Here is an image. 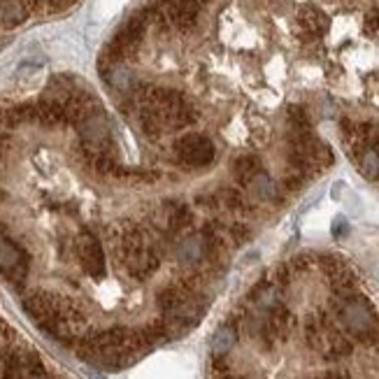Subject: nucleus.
Masks as SVG:
<instances>
[{"label":"nucleus","mask_w":379,"mask_h":379,"mask_svg":"<svg viewBox=\"0 0 379 379\" xmlns=\"http://www.w3.org/2000/svg\"><path fill=\"white\" fill-rule=\"evenodd\" d=\"M198 3H201V5H203V3H210V0H198Z\"/></svg>","instance_id":"obj_25"},{"label":"nucleus","mask_w":379,"mask_h":379,"mask_svg":"<svg viewBox=\"0 0 379 379\" xmlns=\"http://www.w3.org/2000/svg\"><path fill=\"white\" fill-rule=\"evenodd\" d=\"M329 16L316 5H305L296 16V36L303 42H319L329 33Z\"/></svg>","instance_id":"obj_10"},{"label":"nucleus","mask_w":379,"mask_h":379,"mask_svg":"<svg viewBox=\"0 0 379 379\" xmlns=\"http://www.w3.org/2000/svg\"><path fill=\"white\" fill-rule=\"evenodd\" d=\"M177 258L184 265H196L198 261H201V258H205V247H203L201 235H186V237L179 240Z\"/></svg>","instance_id":"obj_13"},{"label":"nucleus","mask_w":379,"mask_h":379,"mask_svg":"<svg viewBox=\"0 0 379 379\" xmlns=\"http://www.w3.org/2000/svg\"><path fill=\"white\" fill-rule=\"evenodd\" d=\"M287 117H289V131H312V128H309V117H307L305 107L291 105Z\"/></svg>","instance_id":"obj_19"},{"label":"nucleus","mask_w":379,"mask_h":379,"mask_svg":"<svg viewBox=\"0 0 379 379\" xmlns=\"http://www.w3.org/2000/svg\"><path fill=\"white\" fill-rule=\"evenodd\" d=\"M354 163L358 166L361 175L368 177V179H375V182H379V154L373 151V149H363L358 154V156L354 159Z\"/></svg>","instance_id":"obj_17"},{"label":"nucleus","mask_w":379,"mask_h":379,"mask_svg":"<svg viewBox=\"0 0 379 379\" xmlns=\"http://www.w3.org/2000/svg\"><path fill=\"white\" fill-rule=\"evenodd\" d=\"M338 300V319L344 331L365 347H379V314L375 312L373 303L361 294Z\"/></svg>","instance_id":"obj_3"},{"label":"nucleus","mask_w":379,"mask_h":379,"mask_svg":"<svg viewBox=\"0 0 379 379\" xmlns=\"http://www.w3.org/2000/svg\"><path fill=\"white\" fill-rule=\"evenodd\" d=\"M137 110H140V126L149 137L168 135L179 128H186L196 122V110L184 98V93L175 89H156L144 86L135 93Z\"/></svg>","instance_id":"obj_1"},{"label":"nucleus","mask_w":379,"mask_h":379,"mask_svg":"<svg viewBox=\"0 0 379 379\" xmlns=\"http://www.w3.org/2000/svg\"><path fill=\"white\" fill-rule=\"evenodd\" d=\"M282 184H284V188H287V191H300V188H303V184H305V175H303V172L294 170L291 175H287V177L282 179Z\"/></svg>","instance_id":"obj_21"},{"label":"nucleus","mask_w":379,"mask_h":379,"mask_svg":"<svg viewBox=\"0 0 379 379\" xmlns=\"http://www.w3.org/2000/svg\"><path fill=\"white\" fill-rule=\"evenodd\" d=\"M119 258L128 274L135 279H144L156 272L161 265V254L151 237L140 228H128L119 242Z\"/></svg>","instance_id":"obj_4"},{"label":"nucleus","mask_w":379,"mask_h":379,"mask_svg":"<svg viewBox=\"0 0 379 379\" xmlns=\"http://www.w3.org/2000/svg\"><path fill=\"white\" fill-rule=\"evenodd\" d=\"M45 365L36 351H10L5 358L3 379H45Z\"/></svg>","instance_id":"obj_9"},{"label":"nucleus","mask_w":379,"mask_h":379,"mask_svg":"<svg viewBox=\"0 0 379 379\" xmlns=\"http://www.w3.org/2000/svg\"><path fill=\"white\" fill-rule=\"evenodd\" d=\"M31 272V256L0 223V274L14 289H21Z\"/></svg>","instance_id":"obj_6"},{"label":"nucleus","mask_w":379,"mask_h":379,"mask_svg":"<svg viewBox=\"0 0 379 379\" xmlns=\"http://www.w3.org/2000/svg\"><path fill=\"white\" fill-rule=\"evenodd\" d=\"M365 31L370 36H379V5L365 14Z\"/></svg>","instance_id":"obj_22"},{"label":"nucleus","mask_w":379,"mask_h":379,"mask_svg":"<svg viewBox=\"0 0 379 379\" xmlns=\"http://www.w3.org/2000/svg\"><path fill=\"white\" fill-rule=\"evenodd\" d=\"M147 28H149V23L142 10L135 12L133 16H128L126 23L114 33V38L110 40L100 63H119V61H124L126 56L135 54L137 47L142 45L144 36H147Z\"/></svg>","instance_id":"obj_5"},{"label":"nucleus","mask_w":379,"mask_h":379,"mask_svg":"<svg viewBox=\"0 0 379 379\" xmlns=\"http://www.w3.org/2000/svg\"><path fill=\"white\" fill-rule=\"evenodd\" d=\"M235 340H237V331L235 326H221V329L214 333V340H212V349H214V356H226L228 351L235 347Z\"/></svg>","instance_id":"obj_16"},{"label":"nucleus","mask_w":379,"mask_h":379,"mask_svg":"<svg viewBox=\"0 0 379 379\" xmlns=\"http://www.w3.org/2000/svg\"><path fill=\"white\" fill-rule=\"evenodd\" d=\"M331 279V289H333V294L338 296V298H344V296H351V294H356V287H358V279H356V274L351 272L347 265H344L342 270H338L333 274Z\"/></svg>","instance_id":"obj_15"},{"label":"nucleus","mask_w":379,"mask_h":379,"mask_svg":"<svg viewBox=\"0 0 379 379\" xmlns=\"http://www.w3.org/2000/svg\"><path fill=\"white\" fill-rule=\"evenodd\" d=\"M177 161L182 168L203 170L210 168L214 161V144L208 135L188 133L177 142Z\"/></svg>","instance_id":"obj_7"},{"label":"nucleus","mask_w":379,"mask_h":379,"mask_svg":"<svg viewBox=\"0 0 379 379\" xmlns=\"http://www.w3.org/2000/svg\"><path fill=\"white\" fill-rule=\"evenodd\" d=\"M349 233V223H347V219L344 217H338L333 221V237H338V240H342L344 235Z\"/></svg>","instance_id":"obj_23"},{"label":"nucleus","mask_w":379,"mask_h":379,"mask_svg":"<svg viewBox=\"0 0 379 379\" xmlns=\"http://www.w3.org/2000/svg\"><path fill=\"white\" fill-rule=\"evenodd\" d=\"M163 219H166V228L170 233H182L184 228L191 226L193 214H191V210H188L184 203L170 201V203L163 205Z\"/></svg>","instance_id":"obj_11"},{"label":"nucleus","mask_w":379,"mask_h":379,"mask_svg":"<svg viewBox=\"0 0 379 379\" xmlns=\"http://www.w3.org/2000/svg\"><path fill=\"white\" fill-rule=\"evenodd\" d=\"M214 196H217V201H219L221 208H226L228 212H235V214L247 212V201L242 198V193L235 191V188H230V186L219 188V191L214 193Z\"/></svg>","instance_id":"obj_18"},{"label":"nucleus","mask_w":379,"mask_h":379,"mask_svg":"<svg viewBox=\"0 0 379 379\" xmlns=\"http://www.w3.org/2000/svg\"><path fill=\"white\" fill-rule=\"evenodd\" d=\"M319 379H349V375L344 370H326Z\"/></svg>","instance_id":"obj_24"},{"label":"nucleus","mask_w":379,"mask_h":379,"mask_svg":"<svg viewBox=\"0 0 379 379\" xmlns=\"http://www.w3.org/2000/svg\"><path fill=\"white\" fill-rule=\"evenodd\" d=\"M230 172L240 184L247 186L256 175H261L263 172V163L258 156H254V154H242V156H237L235 161H233Z\"/></svg>","instance_id":"obj_12"},{"label":"nucleus","mask_w":379,"mask_h":379,"mask_svg":"<svg viewBox=\"0 0 379 379\" xmlns=\"http://www.w3.org/2000/svg\"><path fill=\"white\" fill-rule=\"evenodd\" d=\"M247 191L252 198H256V201L268 203V201H274V198H277V184H274L265 172H261V175H256L252 182L247 184Z\"/></svg>","instance_id":"obj_14"},{"label":"nucleus","mask_w":379,"mask_h":379,"mask_svg":"<svg viewBox=\"0 0 379 379\" xmlns=\"http://www.w3.org/2000/svg\"><path fill=\"white\" fill-rule=\"evenodd\" d=\"M319 265H321V270L326 272V277H333L335 272L342 270L344 268V263H342V258L338 256H333V254H324L321 258H319Z\"/></svg>","instance_id":"obj_20"},{"label":"nucleus","mask_w":379,"mask_h":379,"mask_svg":"<svg viewBox=\"0 0 379 379\" xmlns=\"http://www.w3.org/2000/svg\"><path fill=\"white\" fill-rule=\"evenodd\" d=\"M75 252L80 258L84 272L93 279L105 277V252H102L100 240L89 230H82L75 240Z\"/></svg>","instance_id":"obj_8"},{"label":"nucleus","mask_w":379,"mask_h":379,"mask_svg":"<svg viewBox=\"0 0 379 379\" xmlns=\"http://www.w3.org/2000/svg\"><path fill=\"white\" fill-rule=\"evenodd\" d=\"M151 349L149 342L144 340L142 333H131L126 329H110L93 333L89 338H84L77 354L84 361H89L93 365L100 368H124L131 361H135L142 351Z\"/></svg>","instance_id":"obj_2"}]
</instances>
